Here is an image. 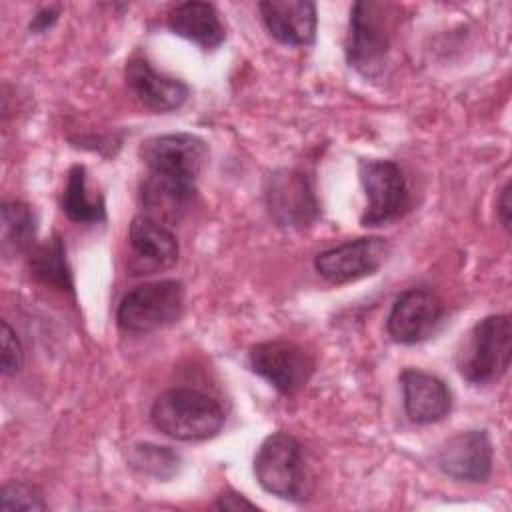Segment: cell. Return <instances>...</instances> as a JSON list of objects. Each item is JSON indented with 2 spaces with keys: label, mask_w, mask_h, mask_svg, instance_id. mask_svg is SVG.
Instances as JSON below:
<instances>
[{
  "label": "cell",
  "mask_w": 512,
  "mask_h": 512,
  "mask_svg": "<svg viewBox=\"0 0 512 512\" xmlns=\"http://www.w3.org/2000/svg\"><path fill=\"white\" fill-rule=\"evenodd\" d=\"M140 158L150 174L196 186L208 164V146L196 134L170 132L142 142Z\"/></svg>",
  "instance_id": "52a82bcc"
},
{
  "label": "cell",
  "mask_w": 512,
  "mask_h": 512,
  "mask_svg": "<svg viewBox=\"0 0 512 512\" xmlns=\"http://www.w3.org/2000/svg\"><path fill=\"white\" fill-rule=\"evenodd\" d=\"M248 364L254 374L262 376L284 396L302 390L314 372V358L310 352L288 340H266L252 346Z\"/></svg>",
  "instance_id": "ba28073f"
},
{
  "label": "cell",
  "mask_w": 512,
  "mask_h": 512,
  "mask_svg": "<svg viewBox=\"0 0 512 512\" xmlns=\"http://www.w3.org/2000/svg\"><path fill=\"white\" fill-rule=\"evenodd\" d=\"M28 266H30V274L40 282L74 296L72 270L68 266L66 246L60 234H52L48 240L34 246L30 250Z\"/></svg>",
  "instance_id": "ac0fdd59"
},
{
  "label": "cell",
  "mask_w": 512,
  "mask_h": 512,
  "mask_svg": "<svg viewBox=\"0 0 512 512\" xmlns=\"http://www.w3.org/2000/svg\"><path fill=\"white\" fill-rule=\"evenodd\" d=\"M24 352L18 336L10 328V324L4 320L2 322V374L4 376H14L22 368Z\"/></svg>",
  "instance_id": "603a6c76"
},
{
  "label": "cell",
  "mask_w": 512,
  "mask_h": 512,
  "mask_svg": "<svg viewBox=\"0 0 512 512\" xmlns=\"http://www.w3.org/2000/svg\"><path fill=\"white\" fill-rule=\"evenodd\" d=\"M214 508H216V510H230V512H238V510H256V504H254V502H250L246 496L238 494L236 490L226 488L224 492H220V494L216 496Z\"/></svg>",
  "instance_id": "cb8c5ba5"
},
{
  "label": "cell",
  "mask_w": 512,
  "mask_h": 512,
  "mask_svg": "<svg viewBox=\"0 0 512 512\" xmlns=\"http://www.w3.org/2000/svg\"><path fill=\"white\" fill-rule=\"evenodd\" d=\"M404 412L414 424H434L448 416L452 394L444 380L434 374L406 368L400 374Z\"/></svg>",
  "instance_id": "9a60e30c"
},
{
  "label": "cell",
  "mask_w": 512,
  "mask_h": 512,
  "mask_svg": "<svg viewBox=\"0 0 512 512\" xmlns=\"http://www.w3.org/2000/svg\"><path fill=\"white\" fill-rule=\"evenodd\" d=\"M394 16V6L388 2L362 0L350 8L346 58L364 78H378L384 70Z\"/></svg>",
  "instance_id": "3957f363"
},
{
  "label": "cell",
  "mask_w": 512,
  "mask_h": 512,
  "mask_svg": "<svg viewBox=\"0 0 512 512\" xmlns=\"http://www.w3.org/2000/svg\"><path fill=\"white\" fill-rule=\"evenodd\" d=\"M266 208L278 226L302 228L320 216L310 178L300 170H276L264 186Z\"/></svg>",
  "instance_id": "9c48e42d"
},
{
  "label": "cell",
  "mask_w": 512,
  "mask_h": 512,
  "mask_svg": "<svg viewBox=\"0 0 512 512\" xmlns=\"http://www.w3.org/2000/svg\"><path fill=\"white\" fill-rule=\"evenodd\" d=\"M0 218L4 254L32 250L36 236V216L32 208L20 200H6L2 202Z\"/></svg>",
  "instance_id": "ffe728a7"
},
{
  "label": "cell",
  "mask_w": 512,
  "mask_h": 512,
  "mask_svg": "<svg viewBox=\"0 0 512 512\" xmlns=\"http://www.w3.org/2000/svg\"><path fill=\"white\" fill-rule=\"evenodd\" d=\"M446 318L442 298L428 288H408L402 292L388 314V334L400 344H418L438 332Z\"/></svg>",
  "instance_id": "8fae6325"
},
{
  "label": "cell",
  "mask_w": 512,
  "mask_h": 512,
  "mask_svg": "<svg viewBox=\"0 0 512 512\" xmlns=\"http://www.w3.org/2000/svg\"><path fill=\"white\" fill-rule=\"evenodd\" d=\"M152 424L166 436L182 442L214 438L224 426V410L204 392L172 388L162 392L150 408Z\"/></svg>",
  "instance_id": "6da1fadb"
},
{
  "label": "cell",
  "mask_w": 512,
  "mask_h": 512,
  "mask_svg": "<svg viewBox=\"0 0 512 512\" xmlns=\"http://www.w3.org/2000/svg\"><path fill=\"white\" fill-rule=\"evenodd\" d=\"M60 206L72 222L98 224L106 220V202L102 194H90L86 184V168L80 164H74L68 170Z\"/></svg>",
  "instance_id": "d6986e66"
},
{
  "label": "cell",
  "mask_w": 512,
  "mask_h": 512,
  "mask_svg": "<svg viewBox=\"0 0 512 512\" xmlns=\"http://www.w3.org/2000/svg\"><path fill=\"white\" fill-rule=\"evenodd\" d=\"M60 12H62V6H46L42 10H38L34 16H32V22H30V30L40 34V32H46L48 28H52L56 24V20L60 18Z\"/></svg>",
  "instance_id": "d4e9b609"
},
{
  "label": "cell",
  "mask_w": 512,
  "mask_h": 512,
  "mask_svg": "<svg viewBox=\"0 0 512 512\" xmlns=\"http://www.w3.org/2000/svg\"><path fill=\"white\" fill-rule=\"evenodd\" d=\"M124 76L134 98L154 112L178 110L190 94V88L182 80L156 72L142 56L128 60Z\"/></svg>",
  "instance_id": "5bb4252c"
},
{
  "label": "cell",
  "mask_w": 512,
  "mask_h": 512,
  "mask_svg": "<svg viewBox=\"0 0 512 512\" xmlns=\"http://www.w3.org/2000/svg\"><path fill=\"white\" fill-rule=\"evenodd\" d=\"M494 448L486 430H464L438 450V468L460 482H484L492 472Z\"/></svg>",
  "instance_id": "4fadbf2b"
},
{
  "label": "cell",
  "mask_w": 512,
  "mask_h": 512,
  "mask_svg": "<svg viewBox=\"0 0 512 512\" xmlns=\"http://www.w3.org/2000/svg\"><path fill=\"white\" fill-rule=\"evenodd\" d=\"M182 312L184 284L180 280H158L132 288L118 304L116 322L124 332L148 334L172 326Z\"/></svg>",
  "instance_id": "5b68a950"
},
{
  "label": "cell",
  "mask_w": 512,
  "mask_h": 512,
  "mask_svg": "<svg viewBox=\"0 0 512 512\" xmlns=\"http://www.w3.org/2000/svg\"><path fill=\"white\" fill-rule=\"evenodd\" d=\"M166 24L176 36H182L194 42L202 50H214L226 38V30L220 20V14L208 2L190 0V2L178 4L168 14Z\"/></svg>",
  "instance_id": "e0dca14e"
},
{
  "label": "cell",
  "mask_w": 512,
  "mask_h": 512,
  "mask_svg": "<svg viewBox=\"0 0 512 512\" xmlns=\"http://www.w3.org/2000/svg\"><path fill=\"white\" fill-rule=\"evenodd\" d=\"M388 254L390 244L386 238L362 236L320 252L314 258V268L324 280L346 284L376 274Z\"/></svg>",
  "instance_id": "30bf717a"
},
{
  "label": "cell",
  "mask_w": 512,
  "mask_h": 512,
  "mask_svg": "<svg viewBox=\"0 0 512 512\" xmlns=\"http://www.w3.org/2000/svg\"><path fill=\"white\" fill-rule=\"evenodd\" d=\"M360 184L366 206L360 214L362 226H382L398 220L410 204L406 176L394 160H360Z\"/></svg>",
  "instance_id": "8992f818"
},
{
  "label": "cell",
  "mask_w": 512,
  "mask_h": 512,
  "mask_svg": "<svg viewBox=\"0 0 512 512\" xmlns=\"http://www.w3.org/2000/svg\"><path fill=\"white\" fill-rule=\"evenodd\" d=\"M512 358V322L508 314H490L478 320L464 336L456 368L464 380L474 386L498 382Z\"/></svg>",
  "instance_id": "7a4b0ae2"
},
{
  "label": "cell",
  "mask_w": 512,
  "mask_h": 512,
  "mask_svg": "<svg viewBox=\"0 0 512 512\" xmlns=\"http://www.w3.org/2000/svg\"><path fill=\"white\" fill-rule=\"evenodd\" d=\"M128 464L146 476H152L156 480H170L180 470V454L174 452L170 446H158V444H136L132 446L128 454Z\"/></svg>",
  "instance_id": "44dd1931"
},
{
  "label": "cell",
  "mask_w": 512,
  "mask_h": 512,
  "mask_svg": "<svg viewBox=\"0 0 512 512\" xmlns=\"http://www.w3.org/2000/svg\"><path fill=\"white\" fill-rule=\"evenodd\" d=\"M254 476L272 496L292 502L308 498L302 446L288 432H274L262 440L254 456Z\"/></svg>",
  "instance_id": "277c9868"
},
{
  "label": "cell",
  "mask_w": 512,
  "mask_h": 512,
  "mask_svg": "<svg viewBox=\"0 0 512 512\" xmlns=\"http://www.w3.org/2000/svg\"><path fill=\"white\" fill-rule=\"evenodd\" d=\"M258 10L272 38L288 46H308L316 38V4L308 0H268Z\"/></svg>",
  "instance_id": "2e32d148"
},
{
  "label": "cell",
  "mask_w": 512,
  "mask_h": 512,
  "mask_svg": "<svg viewBox=\"0 0 512 512\" xmlns=\"http://www.w3.org/2000/svg\"><path fill=\"white\" fill-rule=\"evenodd\" d=\"M46 502L42 492L28 482L14 480L6 482L0 490V510L2 512H12V510H28V512H38L46 510Z\"/></svg>",
  "instance_id": "7402d4cb"
},
{
  "label": "cell",
  "mask_w": 512,
  "mask_h": 512,
  "mask_svg": "<svg viewBox=\"0 0 512 512\" xmlns=\"http://www.w3.org/2000/svg\"><path fill=\"white\" fill-rule=\"evenodd\" d=\"M128 244L132 250L128 270L134 276L168 270L178 260V240L172 230L146 214H138L130 222Z\"/></svg>",
  "instance_id": "7c38bea8"
},
{
  "label": "cell",
  "mask_w": 512,
  "mask_h": 512,
  "mask_svg": "<svg viewBox=\"0 0 512 512\" xmlns=\"http://www.w3.org/2000/svg\"><path fill=\"white\" fill-rule=\"evenodd\" d=\"M510 182L504 184V188L500 190L498 194V200H496V216H498V222L502 224V228L506 232H510V220H512V200H510Z\"/></svg>",
  "instance_id": "484cf974"
}]
</instances>
